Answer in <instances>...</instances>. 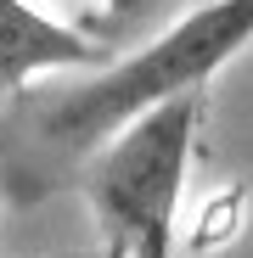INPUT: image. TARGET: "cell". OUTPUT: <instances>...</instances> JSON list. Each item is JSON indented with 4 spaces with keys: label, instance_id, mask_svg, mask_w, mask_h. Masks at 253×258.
<instances>
[{
    "label": "cell",
    "instance_id": "6da1fadb",
    "mask_svg": "<svg viewBox=\"0 0 253 258\" xmlns=\"http://www.w3.org/2000/svg\"><path fill=\"white\" fill-rule=\"evenodd\" d=\"M242 45H253V0H203L197 12H186L135 56L124 62L107 56L96 79H84L68 96H51L34 112V123L57 152H96L135 112L186 90H208V79Z\"/></svg>",
    "mask_w": 253,
    "mask_h": 258
},
{
    "label": "cell",
    "instance_id": "7a4b0ae2",
    "mask_svg": "<svg viewBox=\"0 0 253 258\" xmlns=\"http://www.w3.org/2000/svg\"><path fill=\"white\" fill-rule=\"evenodd\" d=\"M208 112V90L169 96L135 112L124 129L96 146V163L84 174L90 213L118 258H175L180 230V197H186V163L191 141Z\"/></svg>",
    "mask_w": 253,
    "mask_h": 258
},
{
    "label": "cell",
    "instance_id": "3957f363",
    "mask_svg": "<svg viewBox=\"0 0 253 258\" xmlns=\"http://www.w3.org/2000/svg\"><path fill=\"white\" fill-rule=\"evenodd\" d=\"M107 45H90L79 28L34 12L28 0H0V96L28 90L62 68H102Z\"/></svg>",
    "mask_w": 253,
    "mask_h": 258
},
{
    "label": "cell",
    "instance_id": "277c9868",
    "mask_svg": "<svg viewBox=\"0 0 253 258\" xmlns=\"http://www.w3.org/2000/svg\"><path fill=\"white\" fill-rule=\"evenodd\" d=\"M135 6H141V0H107V12H113V17H124V12H135Z\"/></svg>",
    "mask_w": 253,
    "mask_h": 258
},
{
    "label": "cell",
    "instance_id": "5b68a950",
    "mask_svg": "<svg viewBox=\"0 0 253 258\" xmlns=\"http://www.w3.org/2000/svg\"><path fill=\"white\" fill-rule=\"evenodd\" d=\"M107 258H118V252H107Z\"/></svg>",
    "mask_w": 253,
    "mask_h": 258
}]
</instances>
